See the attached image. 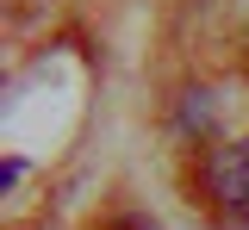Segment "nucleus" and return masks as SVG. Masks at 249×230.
Segmentation results:
<instances>
[{
  "instance_id": "1",
  "label": "nucleus",
  "mask_w": 249,
  "mask_h": 230,
  "mask_svg": "<svg viewBox=\"0 0 249 230\" xmlns=\"http://www.w3.org/2000/svg\"><path fill=\"white\" fill-rule=\"evenodd\" d=\"M206 193H212L224 224H249V137L218 143L206 156Z\"/></svg>"
},
{
  "instance_id": "2",
  "label": "nucleus",
  "mask_w": 249,
  "mask_h": 230,
  "mask_svg": "<svg viewBox=\"0 0 249 230\" xmlns=\"http://www.w3.org/2000/svg\"><path fill=\"white\" fill-rule=\"evenodd\" d=\"M212 112H218V106H212V94L199 87V94H187V99H181V112H175V125H181L187 137H206V131H212Z\"/></svg>"
},
{
  "instance_id": "3",
  "label": "nucleus",
  "mask_w": 249,
  "mask_h": 230,
  "mask_svg": "<svg viewBox=\"0 0 249 230\" xmlns=\"http://www.w3.org/2000/svg\"><path fill=\"white\" fill-rule=\"evenodd\" d=\"M93 230H162V224H150L143 212H124V218H106V224H93Z\"/></svg>"
},
{
  "instance_id": "4",
  "label": "nucleus",
  "mask_w": 249,
  "mask_h": 230,
  "mask_svg": "<svg viewBox=\"0 0 249 230\" xmlns=\"http://www.w3.org/2000/svg\"><path fill=\"white\" fill-rule=\"evenodd\" d=\"M243 75H249V37H243Z\"/></svg>"
}]
</instances>
